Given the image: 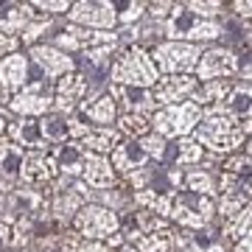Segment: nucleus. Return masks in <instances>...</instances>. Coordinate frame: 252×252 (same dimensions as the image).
<instances>
[{
	"instance_id": "f03ea898",
	"label": "nucleus",
	"mask_w": 252,
	"mask_h": 252,
	"mask_svg": "<svg viewBox=\"0 0 252 252\" xmlns=\"http://www.w3.org/2000/svg\"><path fill=\"white\" fill-rule=\"evenodd\" d=\"M109 79H112V84L152 90L154 84H157V79H160V70H157L152 54L143 45H129L115 56L112 70H109Z\"/></svg>"
},
{
	"instance_id": "1a4fd4ad",
	"label": "nucleus",
	"mask_w": 252,
	"mask_h": 252,
	"mask_svg": "<svg viewBox=\"0 0 252 252\" xmlns=\"http://www.w3.org/2000/svg\"><path fill=\"white\" fill-rule=\"evenodd\" d=\"M56 177H59V165H56L54 154L48 152V149L26 152L23 168H20V182H26L28 188H34V190H45Z\"/></svg>"
},
{
	"instance_id": "f3484780",
	"label": "nucleus",
	"mask_w": 252,
	"mask_h": 252,
	"mask_svg": "<svg viewBox=\"0 0 252 252\" xmlns=\"http://www.w3.org/2000/svg\"><path fill=\"white\" fill-rule=\"evenodd\" d=\"M109 95L115 98V104H124L126 112H137V115H149L152 118L157 112V104H154L152 93L143 90V87H126V84H112L109 87Z\"/></svg>"
},
{
	"instance_id": "aec40b11",
	"label": "nucleus",
	"mask_w": 252,
	"mask_h": 252,
	"mask_svg": "<svg viewBox=\"0 0 252 252\" xmlns=\"http://www.w3.org/2000/svg\"><path fill=\"white\" fill-rule=\"evenodd\" d=\"M34 23V11L31 3H3L0 6V34L17 36Z\"/></svg>"
},
{
	"instance_id": "f257e3e1",
	"label": "nucleus",
	"mask_w": 252,
	"mask_h": 252,
	"mask_svg": "<svg viewBox=\"0 0 252 252\" xmlns=\"http://www.w3.org/2000/svg\"><path fill=\"white\" fill-rule=\"evenodd\" d=\"M247 135H252V121L233 115L227 107H210L193 129V140L213 154H233Z\"/></svg>"
},
{
	"instance_id": "ea45409f",
	"label": "nucleus",
	"mask_w": 252,
	"mask_h": 252,
	"mask_svg": "<svg viewBox=\"0 0 252 252\" xmlns=\"http://www.w3.org/2000/svg\"><path fill=\"white\" fill-rule=\"evenodd\" d=\"M17 45H20L17 36L0 34V56H11V54H17Z\"/></svg>"
},
{
	"instance_id": "4be33fe9",
	"label": "nucleus",
	"mask_w": 252,
	"mask_h": 252,
	"mask_svg": "<svg viewBox=\"0 0 252 252\" xmlns=\"http://www.w3.org/2000/svg\"><path fill=\"white\" fill-rule=\"evenodd\" d=\"M6 140H11L14 146H28L31 152L36 149H48L45 137H42V129H39V121H31V118H23L17 124L6 126Z\"/></svg>"
},
{
	"instance_id": "2eb2a0df",
	"label": "nucleus",
	"mask_w": 252,
	"mask_h": 252,
	"mask_svg": "<svg viewBox=\"0 0 252 252\" xmlns=\"http://www.w3.org/2000/svg\"><path fill=\"white\" fill-rule=\"evenodd\" d=\"M112 168H115V174H121V177H129V174L140 171V168H146V162H149V154L143 152V146H140V140H121V143L112 149Z\"/></svg>"
},
{
	"instance_id": "473e14b6",
	"label": "nucleus",
	"mask_w": 252,
	"mask_h": 252,
	"mask_svg": "<svg viewBox=\"0 0 252 252\" xmlns=\"http://www.w3.org/2000/svg\"><path fill=\"white\" fill-rule=\"evenodd\" d=\"M174 160H177V165H196V162L205 160V149H202L193 137H180Z\"/></svg>"
},
{
	"instance_id": "39448f33",
	"label": "nucleus",
	"mask_w": 252,
	"mask_h": 252,
	"mask_svg": "<svg viewBox=\"0 0 252 252\" xmlns=\"http://www.w3.org/2000/svg\"><path fill=\"white\" fill-rule=\"evenodd\" d=\"M157 64L160 76H190V70H196L202 48L193 42H157L149 51Z\"/></svg>"
},
{
	"instance_id": "de8ad7c7",
	"label": "nucleus",
	"mask_w": 252,
	"mask_h": 252,
	"mask_svg": "<svg viewBox=\"0 0 252 252\" xmlns=\"http://www.w3.org/2000/svg\"><path fill=\"white\" fill-rule=\"evenodd\" d=\"M6 126H9V124H6V121L0 118V137H3V132H6Z\"/></svg>"
},
{
	"instance_id": "7c9ffc66",
	"label": "nucleus",
	"mask_w": 252,
	"mask_h": 252,
	"mask_svg": "<svg viewBox=\"0 0 252 252\" xmlns=\"http://www.w3.org/2000/svg\"><path fill=\"white\" fill-rule=\"evenodd\" d=\"M39 129H42V137L48 140H54V143H62L67 140V118L62 112H56V115H42L39 121Z\"/></svg>"
},
{
	"instance_id": "9b49d317",
	"label": "nucleus",
	"mask_w": 252,
	"mask_h": 252,
	"mask_svg": "<svg viewBox=\"0 0 252 252\" xmlns=\"http://www.w3.org/2000/svg\"><path fill=\"white\" fill-rule=\"evenodd\" d=\"M238 73V56L230 48H207L199 56L196 64V81H219V79H230Z\"/></svg>"
},
{
	"instance_id": "b1692460",
	"label": "nucleus",
	"mask_w": 252,
	"mask_h": 252,
	"mask_svg": "<svg viewBox=\"0 0 252 252\" xmlns=\"http://www.w3.org/2000/svg\"><path fill=\"white\" fill-rule=\"evenodd\" d=\"M48 152L54 154L56 165H59V174H81L87 152H81L73 140H62V143H56L54 149H48Z\"/></svg>"
},
{
	"instance_id": "bb28decb",
	"label": "nucleus",
	"mask_w": 252,
	"mask_h": 252,
	"mask_svg": "<svg viewBox=\"0 0 252 252\" xmlns=\"http://www.w3.org/2000/svg\"><path fill=\"white\" fill-rule=\"evenodd\" d=\"M152 132V118L137 115V112H124L118 115V135H124L126 140H140Z\"/></svg>"
},
{
	"instance_id": "f704fd0d",
	"label": "nucleus",
	"mask_w": 252,
	"mask_h": 252,
	"mask_svg": "<svg viewBox=\"0 0 252 252\" xmlns=\"http://www.w3.org/2000/svg\"><path fill=\"white\" fill-rule=\"evenodd\" d=\"M140 146L149 154V160H162V154H165V137H160L157 132H149L146 137H140Z\"/></svg>"
},
{
	"instance_id": "7ed1b4c3",
	"label": "nucleus",
	"mask_w": 252,
	"mask_h": 252,
	"mask_svg": "<svg viewBox=\"0 0 252 252\" xmlns=\"http://www.w3.org/2000/svg\"><path fill=\"white\" fill-rule=\"evenodd\" d=\"M165 36H171L174 42H193L199 39H216L221 34V26L216 20H202L185 6V3H174V11L165 20Z\"/></svg>"
},
{
	"instance_id": "72a5a7b5",
	"label": "nucleus",
	"mask_w": 252,
	"mask_h": 252,
	"mask_svg": "<svg viewBox=\"0 0 252 252\" xmlns=\"http://www.w3.org/2000/svg\"><path fill=\"white\" fill-rule=\"evenodd\" d=\"M247 193H244V190H238V193H227V196H221L219 199V216L221 219H230V216H235V213H238V210H241V207H247L250 205V202H247Z\"/></svg>"
},
{
	"instance_id": "ddd939ff",
	"label": "nucleus",
	"mask_w": 252,
	"mask_h": 252,
	"mask_svg": "<svg viewBox=\"0 0 252 252\" xmlns=\"http://www.w3.org/2000/svg\"><path fill=\"white\" fill-rule=\"evenodd\" d=\"M67 17L79 26H93V28H109L118 23V11L115 3H90V0H81L73 3Z\"/></svg>"
},
{
	"instance_id": "5701e85b",
	"label": "nucleus",
	"mask_w": 252,
	"mask_h": 252,
	"mask_svg": "<svg viewBox=\"0 0 252 252\" xmlns=\"http://www.w3.org/2000/svg\"><path fill=\"white\" fill-rule=\"evenodd\" d=\"M233 79H219V81H205L202 87H199L190 101H196L199 107H224L227 98H230V93H233Z\"/></svg>"
},
{
	"instance_id": "a878e982",
	"label": "nucleus",
	"mask_w": 252,
	"mask_h": 252,
	"mask_svg": "<svg viewBox=\"0 0 252 252\" xmlns=\"http://www.w3.org/2000/svg\"><path fill=\"white\" fill-rule=\"evenodd\" d=\"M81 112L90 118L95 126H107L118 118V104H115V98H112L109 93H104V95H98V98H93L90 104H81Z\"/></svg>"
},
{
	"instance_id": "49530a36",
	"label": "nucleus",
	"mask_w": 252,
	"mask_h": 252,
	"mask_svg": "<svg viewBox=\"0 0 252 252\" xmlns=\"http://www.w3.org/2000/svg\"><path fill=\"white\" fill-rule=\"evenodd\" d=\"M9 101H11V95L3 90V87H0V104H9Z\"/></svg>"
},
{
	"instance_id": "2f4dec72",
	"label": "nucleus",
	"mask_w": 252,
	"mask_h": 252,
	"mask_svg": "<svg viewBox=\"0 0 252 252\" xmlns=\"http://www.w3.org/2000/svg\"><path fill=\"white\" fill-rule=\"evenodd\" d=\"M224 107L233 115L250 121L252 118V87H233V93H230V98H227Z\"/></svg>"
},
{
	"instance_id": "20e7f679",
	"label": "nucleus",
	"mask_w": 252,
	"mask_h": 252,
	"mask_svg": "<svg viewBox=\"0 0 252 252\" xmlns=\"http://www.w3.org/2000/svg\"><path fill=\"white\" fill-rule=\"evenodd\" d=\"M205 109L196 101H180L171 107H162L152 115V129L160 137H188L199 126Z\"/></svg>"
},
{
	"instance_id": "dca6fc26",
	"label": "nucleus",
	"mask_w": 252,
	"mask_h": 252,
	"mask_svg": "<svg viewBox=\"0 0 252 252\" xmlns=\"http://www.w3.org/2000/svg\"><path fill=\"white\" fill-rule=\"evenodd\" d=\"M31 59H34V64H39V70L48 79H62V76L73 73V59L54 45H31Z\"/></svg>"
},
{
	"instance_id": "423d86ee",
	"label": "nucleus",
	"mask_w": 252,
	"mask_h": 252,
	"mask_svg": "<svg viewBox=\"0 0 252 252\" xmlns=\"http://www.w3.org/2000/svg\"><path fill=\"white\" fill-rule=\"evenodd\" d=\"M73 233L81 235L84 241H109L121 227V219L115 216V210H109L104 205H87L81 207L79 213L70 219Z\"/></svg>"
},
{
	"instance_id": "8fccbe9b",
	"label": "nucleus",
	"mask_w": 252,
	"mask_h": 252,
	"mask_svg": "<svg viewBox=\"0 0 252 252\" xmlns=\"http://www.w3.org/2000/svg\"><path fill=\"white\" fill-rule=\"evenodd\" d=\"M247 28H250V31H252V17H250V20H247Z\"/></svg>"
},
{
	"instance_id": "c85d7f7f",
	"label": "nucleus",
	"mask_w": 252,
	"mask_h": 252,
	"mask_svg": "<svg viewBox=\"0 0 252 252\" xmlns=\"http://www.w3.org/2000/svg\"><path fill=\"white\" fill-rule=\"evenodd\" d=\"M84 67H90L93 73H104L109 67L112 70V62H115V45H98L84 51Z\"/></svg>"
},
{
	"instance_id": "c03bdc74",
	"label": "nucleus",
	"mask_w": 252,
	"mask_h": 252,
	"mask_svg": "<svg viewBox=\"0 0 252 252\" xmlns=\"http://www.w3.org/2000/svg\"><path fill=\"white\" fill-rule=\"evenodd\" d=\"M233 252H252V224H250V230L241 235V241L233 244Z\"/></svg>"
},
{
	"instance_id": "58836bf2",
	"label": "nucleus",
	"mask_w": 252,
	"mask_h": 252,
	"mask_svg": "<svg viewBox=\"0 0 252 252\" xmlns=\"http://www.w3.org/2000/svg\"><path fill=\"white\" fill-rule=\"evenodd\" d=\"M238 73L252 81V42L244 45V56H238Z\"/></svg>"
},
{
	"instance_id": "09e8293b",
	"label": "nucleus",
	"mask_w": 252,
	"mask_h": 252,
	"mask_svg": "<svg viewBox=\"0 0 252 252\" xmlns=\"http://www.w3.org/2000/svg\"><path fill=\"white\" fill-rule=\"evenodd\" d=\"M247 157H252V140L247 143Z\"/></svg>"
},
{
	"instance_id": "e433bc0d",
	"label": "nucleus",
	"mask_w": 252,
	"mask_h": 252,
	"mask_svg": "<svg viewBox=\"0 0 252 252\" xmlns=\"http://www.w3.org/2000/svg\"><path fill=\"white\" fill-rule=\"evenodd\" d=\"M185 6L202 20H213L219 14V9H224V3H185Z\"/></svg>"
},
{
	"instance_id": "79ce46f5",
	"label": "nucleus",
	"mask_w": 252,
	"mask_h": 252,
	"mask_svg": "<svg viewBox=\"0 0 252 252\" xmlns=\"http://www.w3.org/2000/svg\"><path fill=\"white\" fill-rule=\"evenodd\" d=\"M146 9L152 11V17H157V20H168V14L174 11V3H149Z\"/></svg>"
},
{
	"instance_id": "9d476101",
	"label": "nucleus",
	"mask_w": 252,
	"mask_h": 252,
	"mask_svg": "<svg viewBox=\"0 0 252 252\" xmlns=\"http://www.w3.org/2000/svg\"><path fill=\"white\" fill-rule=\"evenodd\" d=\"M51 104H54V87H51L48 79H36V81H31V84H26V87L17 90L9 101V107L14 109V112H20V115H26V118L45 115L48 109H51Z\"/></svg>"
},
{
	"instance_id": "c756f323",
	"label": "nucleus",
	"mask_w": 252,
	"mask_h": 252,
	"mask_svg": "<svg viewBox=\"0 0 252 252\" xmlns=\"http://www.w3.org/2000/svg\"><path fill=\"white\" fill-rule=\"evenodd\" d=\"M185 185H188V190H193L196 196L213 199V193H216V180H213V174L202 171V168H190V171L185 174Z\"/></svg>"
},
{
	"instance_id": "f8f14e48",
	"label": "nucleus",
	"mask_w": 252,
	"mask_h": 252,
	"mask_svg": "<svg viewBox=\"0 0 252 252\" xmlns=\"http://www.w3.org/2000/svg\"><path fill=\"white\" fill-rule=\"evenodd\" d=\"M149 93L157 107H171L196 93V79L193 76H160Z\"/></svg>"
},
{
	"instance_id": "a18cd8bd",
	"label": "nucleus",
	"mask_w": 252,
	"mask_h": 252,
	"mask_svg": "<svg viewBox=\"0 0 252 252\" xmlns=\"http://www.w3.org/2000/svg\"><path fill=\"white\" fill-rule=\"evenodd\" d=\"M230 9H235L244 20H250V17H252V3H230Z\"/></svg>"
},
{
	"instance_id": "0eeeda50",
	"label": "nucleus",
	"mask_w": 252,
	"mask_h": 252,
	"mask_svg": "<svg viewBox=\"0 0 252 252\" xmlns=\"http://www.w3.org/2000/svg\"><path fill=\"white\" fill-rule=\"evenodd\" d=\"M67 140L79 146L81 152L87 154H112L118 143H121V135L109 126H90V124H81L76 118H67Z\"/></svg>"
},
{
	"instance_id": "6ab92c4d",
	"label": "nucleus",
	"mask_w": 252,
	"mask_h": 252,
	"mask_svg": "<svg viewBox=\"0 0 252 252\" xmlns=\"http://www.w3.org/2000/svg\"><path fill=\"white\" fill-rule=\"evenodd\" d=\"M81 177L90 188H112L118 185V174L112 168V162L104 157V154H87L84 157V168H81Z\"/></svg>"
},
{
	"instance_id": "a211bd4d",
	"label": "nucleus",
	"mask_w": 252,
	"mask_h": 252,
	"mask_svg": "<svg viewBox=\"0 0 252 252\" xmlns=\"http://www.w3.org/2000/svg\"><path fill=\"white\" fill-rule=\"evenodd\" d=\"M59 42L67 45L70 51H90V48H98V45H115V34H107V31H90V28H64L59 34Z\"/></svg>"
},
{
	"instance_id": "4468645a",
	"label": "nucleus",
	"mask_w": 252,
	"mask_h": 252,
	"mask_svg": "<svg viewBox=\"0 0 252 252\" xmlns=\"http://www.w3.org/2000/svg\"><path fill=\"white\" fill-rule=\"evenodd\" d=\"M84 93H87V79H84V73H67L62 79L56 81L54 87V107L59 112H70V109L79 107V101L84 98Z\"/></svg>"
},
{
	"instance_id": "393cba45",
	"label": "nucleus",
	"mask_w": 252,
	"mask_h": 252,
	"mask_svg": "<svg viewBox=\"0 0 252 252\" xmlns=\"http://www.w3.org/2000/svg\"><path fill=\"white\" fill-rule=\"evenodd\" d=\"M23 157H26V152L20 146H14L11 140H0V180L6 182V185L20 180Z\"/></svg>"
},
{
	"instance_id": "c9c22d12",
	"label": "nucleus",
	"mask_w": 252,
	"mask_h": 252,
	"mask_svg": "<svg viewBox=\"0 0 252 252\" xmlns=\"http://www.w3.org/2000/svg\"><path fill=\"white\" fill-rule=\"evenodd\" d=\"M221 171L235 174V177L252 174V157H247V154H233V157H227L224 160V168H221Z\"/></svg>"
},
{
	"instance_id": "cd10ccee",
	"label": "nucleus",
	"mask_w": 252,
	"mask_h": 252,
	"mask_svg": "<svg viewBox=\"0 0 252 252\" xmlns=\"http://www.w3.org/2000/svg\"><path fill=\"white\" fill-rule=\"evenodd\" d=\"M250 224H252V205H247V207H241L235 216L224 219V224H221V235H224V241L238 244V241H241V235L250 230Z\"/></svg>"
},
{
	"instance_id": "6e6552de",
	"label": "nucleus",
	"mask_w": 252,
	"mask_h": 252,
	"mask_svg": "<svg viewBox=\"0 0 252 252\" xmlns=\"http://www.w3.org/2000/svg\"><path fill=\"white\" fill-rule=\"evenodd\" d=\"M213 213H216L213 199L196 196V193H174V205L168 219L180 221L182 227H190V230H202L213 219Z\"/></svg>"
},
{
	"instance_id": "4c0bfd02",
	"label": "nucleus",
	"mask_w": 252,
	"mask_h": 252,
	"mask_svg": "<svg viewBox=\"0 0 252 252\" xmlns=\"http://www.w3.org/2000/svg\"><path fill=\"white\" fill-rule=\"evenodd\" d=\"M121 9H126V11H121L118 20H121V23H132V20H137L146 11V3H124Z\"/></svg>"
},
{
	"instance_id": "a19ab883",
	"label": "nucleus",
	"mask_w": 252,
	"mask_h": 252,
	"mask_svg": "<svg viewBox=\"0 0 252 252\" xmlns=\"http://www.w3.org/2000/svg\"><path fill=\"white\" fill-rule=\"evenodd\" d=\"M73 3L67 0H59V3H31V9H42V11H51V14H59V11H70Z\"/></svg>"
},
{
	"instance_id": "412c9836",
	"label": "nucleus",
	"mask_w": 252,
	"mask_h": 252,
	"mask_svg": "<svg viewBox=\"0 0 252 252\" xmlns=\"http://www.w3.org/2000/svg\"><path fill=\"white\" fill-rule=\"evenodd\" d=\"M28 79V59L23 54H11L0 59V87L9 93H17L26 87Z\"/></svg>"
},
{
	"instance_id": "37998d69",
	"label": "nucleus",
	"mask_w": 252,
	"mask_h": 252,
	"mask_svg": "<svg viewBox=\"0 0 252 252\" xmlns=\"http://www.w3.org/2000/svg\"><path fill=\"white\" fill-rule=\"evenodd\" d=\"M45 23H48V20H42V23H31V26H28L26 31L20 34V39H23V42H34L36 36L45 31Z\"/></svg>"
}]
</instances>
